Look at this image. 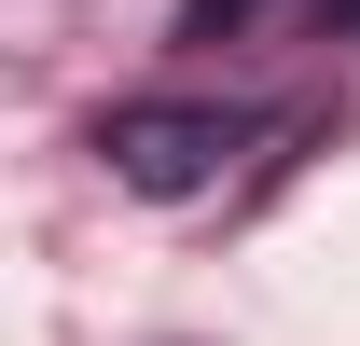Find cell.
Here are the masks:
<instances>
[{
	"label": "cell",
	"instance_id": "1",
	"mask_svg": "<svg viewBox=\"0 0 360 346\" xmlns=\"http://www.w3.org/2000/svg\"><path fill=\"white\" fill-rule=\"evenodd\" d=\"M97 153H111V180H125V194L180 208V194H208V180L250 153V125H236V111H194V97H139V111H111V125H97Z\"/></svg>",
	"mask_w": 360,
	"mask_h": 346
},
{
	"label": "cell",
	"instance_id": "2",
	"mask_svg": "<svg viewBox=\"0 0 360 346\" xmlns=\"http://www.w3.org/2000/svg\"><path fill=\"white\" fill-rule=\"evenodd\" d=\"M236 14H250V0H180V28H236Z\"/></svg>",
	"mask_w": 360,
	"mask_h": 346
}]
</instances>
